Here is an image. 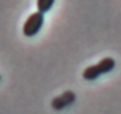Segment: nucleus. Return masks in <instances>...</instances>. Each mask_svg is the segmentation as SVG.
Masks as SVG:
<instances>
[{"mask_svg": "<svg viewBox=\"0 0 121 114\" xmlns=\"http://www.w3.org/2000/svg\"><path fill=\"white\" fill-rule=\"evenodd\" d=\"M114 66H116V61H114L112 57H106V59H102L100 62H97V64H93V66L86 68L83 71V80L93 81V80H97L100 74H106L109 71H112Z\"/></svg>", "mask_w": 121, "mask_h": 114, "instance_id": "obj_1", "label": "nucleus"}, {"mask_svg": "<svg viewBox=\"0 0 121 114\" xmlns=\"http://www.w3.org/2000/svg\"><path fill=\"white\" fill-rule=\"evenodd\" d=\"M52 7H54V0H38V2H36V9H38L40 14L48 12Z\"/></svg>", "mask_w": 121, "mask_h": 114, "instance_id": "obj_4", "label": "nucleus"}, {"mask_svg": "<svg viewBox=\"0 0 121 114\" xmlns=\"http://www.w3.org/2000/svg\"><path fill=\"white\" fill-rule=\"evenodd\" d=\"M42 26H43V14H40L36 10L26 19V23L23 26V33H24V36H35L42 30Z\"/></svg>", "mask_w": 121, "mask_h": 114, "instance_id": "obj_2", "label": "nucleus"}, {"mask_svg": "<svg viewBox=\"0 0 121 114\" xmlns=\"http://www.w3.org/2000/svg\"><path fill=\"white\" fill-rule=\"evenodd\" d=\"M73 102H74V93L73 92H66V93H62L60 97L52 100V107L59 111V109H62V107H66L68 104H73Z\"/></svg>", "mask_w": 121, "mask_h": 114, "instance_id": "obj_3", "label": "nucleus"}]
</instances>
